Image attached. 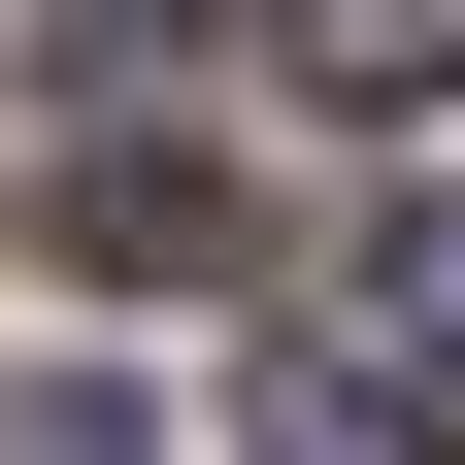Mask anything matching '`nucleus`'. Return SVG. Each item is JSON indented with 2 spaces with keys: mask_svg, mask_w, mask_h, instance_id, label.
<instances>
[{
  "mask_svg": "<svg viewBox=\"0 0 465 465\" xmlns=\"http://www.w3.org/2000/svg\"><path fill=\"white\" fill-rule=\"evenodd\" d=\"M34 232H67L100 300H232V166H200V134H100L67 200H34Z\"/></svg>",
  "mask_w": 465,
  "mask_h": 465,
  "instance_id": "1",
  "label": "nucleus"
},
{
  "mask_svg": "<svg viewBox=\"0 0 465 465\" xmlns=\"http://www.w3.org/2000/svg\"><path fill=\"white\" fill-rule=\"evenodd\" d=\"M266 34H300V100H432L465 67V0H266Z\"/></svg>",
  "mask_w": 465,
  "mask_h": 465,
  "instance_id": "2",
  "label": "nucleus"
},
{
  "mask_svg": "<svg viewBox=\"0 0 465 465\" xmlns=\"http://www.w3.org/2000/svg\"><path fill=\"white\" fill-rule=\"evenodd\" d=\"M366 332H399V366L465 399V232H399V266H366Z\"/></svg>",
  "mask_w": 465,
  "mask_h": 465,
  "instance_id": "3",
  "label": "nucleus"
},
{
  "mask_svg": "<svg viewBox=\"0 0 465 465\" xmlns=\"http://www.w3.org/2000/svg\"><path fill=\"white\" fill-rule=\"evenodd\" d=\"M300 465H432V432H399V399H300Z\"/></svg>",
  "mask_w": 465,
  "mask_h": 465,
  "instance_id": "4",
  "label": "nucleus"
}]
</instances>
